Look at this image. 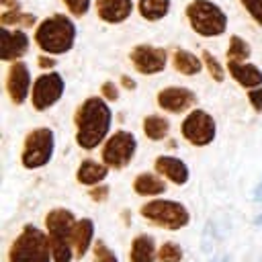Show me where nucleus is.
I'll list each match as a JSON object with an SVG mask.
<instances>
[{"label": "nucleus", "mask_w": 262, "mask_h": 262, "mask_svg": "<svg viewBox=\"0 0 262 262\" xmlns=\"http://www.w3.org/2000/svg\"><path fill=\"white\" fill-rule=\"evenodd\" d=\"M111 108L108 104L98 98V96H90L86 98L78 111H76V143L82 149H94L98 147L104 137L111 131Z\"/></svg>", "instance_id": "nucleus-1"}, {"label": "nucleus", "mask_w": 262, "mask_h": 262, "mask_svg": "<svg viewBox=\"0 0 262 262\" xmlns=\"http://www.w3.org/2000/svg\"><path fill=\"white\" fill-rule=\"evenodd\" d=\"M76 217L68 209H51L45 215V229L53 262H70L74 256V227Z\"/></svg>", "instance_id": "nucleus-2"}, {"label": "nucleus", "mask_w": 262, "mask_h": 262, "mask_svg": "<svg viewBox=\"0 0 262 262\" xmlns=\"http://www.w3.org/2000/svg\"><path fill=\"white\" fill-rule=\"evenodd\" d=\"M74 39H76V27L63 14H53L45 18L35 31L37 45L49 55H59L70 51L74 45Z\"/></svg>", "instance_id": "nucleus-3"}, {"label": "nucleus", "mask_w": 262, "mask_h": 262, "mask_svg": "<svg viewBox=\"0 0 262 262\" xmlns=\"http://www.w3.org/2000/svg\"><path fill=\"white\" fill-rule=\"evenodd\" d=\"M8 260L10 262H51L53 256H51L47 233H43L35 225H25L10 246Z\"/></svg>", "instance_id": "nucleus-4"}, {"label": "nucleus", "mask_w": 262, "mask_h": 262, "mask_svg": "<svg viewBox=\"0 0 262 262\" xmlns=\"http://www.w3.org/2000/svg\"><path fill=\"white\" fill-rule=\"evenodd\" d=\"M186 16H188L190 27L203 37H217L225 33V27H227L225 12L209 0L190 2L186 6Z\"/></svg>", "instance_id": "nucleus-5"}, {"label": "nucleus", "mask_w": 262, "mask_h": 262, "mask_svg": "<svg viewBox=\"0 0 262 262\" xmlns=\"http://www.w3.org/2000/svg\"><path fill=\"white\" fill-rule=\"evenodd\" d=\"M141 215L149 223L164 227V229H172V231L184 227L190 221L186 207L180 205L178 201H168V199H154V201L145 203L141 207Z\"/></svg>", "instance_id": "nucleus-6"}, {"label": "nucleus", "mask_w": 262, "mask_h": 262, "mask_svg": "<svg viewBox=\"0 0 262 262\" xmlns=\"http://www.w3.org/2000/svg\"><path fill=\"white\" fill-rule=\"evenodd\" d=\"M53 147H55V137H53V131L49 127L33 129L25 137V145H23V154H20V164L27 170L41 168V166L49 164V160L53 158Z\"/></svg>", "instance_id": "nucleus-7"}, {"label": "nucleus", "mask_w": 262, "mask_h": 262, "mask_svg": "<svg viewBox=\"0 0 262 262\" xmlns=\"http://www.w3.org/2000/svg\"><path fill=\"white\" fill-rule=\"evenodd\" d=\"M137 149V139L131 131H115L104 147H102V162L108 168H125Z\"/></svg>", "instance_id": "nucleus-8"}, {"label": "nucleus", "mask_w": 262, "mask_h": 262, "mask_svg": "<svg viewBox=\"0 0 262 262\" xmlns=\"http://www.w3.org/2000/svg\"><path fill=\"white\" fill-rule=\"evenodd\" d=\"M180 133L188 143L196 147L209 145L215 139V121L207 111L196 108L190 115H186V119L180 125Z\"/></svg>", "instance_id": "nucleus-9"}, {"label": "nucleus", "mask_w": 262, "mask_h": 262, "mask_svg": "<svg viewBox=\"0 0 262 262\" xmlns=\"http://www.w3.org/2000/svg\"><path fill=\"white\" fill-rule=\"evenodd\" d=\"M63 78L57 74V72H49V74H43L39 76L35 82H33V92H31V102L37 111H45L49 106H53L61 94H63Z\"/></svg>", "instance_id": "nucleus-10"}, {"label": "nucleus", "mask_w": 262, "mask_h": 262, "mask_svg": "<svg viewBox=\"0 0 262 262\" xmlns=\"http://www.w3.org/2000/svg\"><path fill=\"white\" fill-rule=\"evenodd\" d=\"M131 63L137 72L141 74H158L166 68V49L162 47H154V45H137L133 51H131Z\"/></svg>", "instance_id": "nucleus-11"}, {"label": "nucleus", "mask_w": 262, "mask_h": 262, "mask_svg": "<svg viewBox=\"0 0 262 262\" xmlns=\"http://www.w3.org/2000/svg\"><path fill=\"white\" fill-rule=\"evenodd\" d=\"M29 90H31V76H29V70L23 61H14L10 68H8V74H6V92L10 94L12 102L20 104L27 100L29 96Z\"/></svg>", "instance_id": "nucleus-12"}, {"label": "nucleus", "mask_w": 262, "mask_h": 262, "mask_svg": "<svg viewBox=\"0 0 262 262\" xmlns=\"http://www.w3.org/2000/svg\"><path fill=\"white\" fill-rule=\"evenodd\" d=\"M194 100H196L194 92L182 86H170L158 92V104L168 113H184L194 104Z\"/></svg>", "instance_id": "nucleus-13"}, {"label": "nucleus", "mask_w": 262, "mask_h": 262, "mask_svg": "<svg viewBox=\"0 0 262 262\" xmlns=\"http://www.w3.org/2000/svg\"><path fill=\"white\" fill-rule=\"evenodd\" d=\"M29 49V37L23 31H8L6 27L0 29V59L2 61H16V57L25 55Z\"/></svg>", "instance_id": "nucleus-14"}, {"label": "nucleus", "mask_w": 262, "mask_h": 262, "mask_svg": "<svg viewBox=\"0 0 262 262\" xmlns=\"http://www.w3.org/2000/svg\"><path fill=\"white\" fill-rule=\"evenodd\" d=\"M156 172L162 174L164 178H168L170 182L174 184H186L188 180V168L186 164L180 160V158H174V156H160L156 158Z\"/></svg>", "instance_id": "nucleus-15"}, {"label": "nucleus", "mask_w": 262, "mask_h": 262, "mask_svg": "<svg viewBox=\"0 0 262 262\" xmlns=\"http://www.w3.org/2000/svg\"><path fill=\"white\" fill-rule=\"evenodd\" d=\"M227 70L231 74V78L244 86V88H258L262 86V72L254 66V63H244V61H233L227 59Z\"/></svg>", "instance_id": "nucleus-16"}, {"label": "nucleus", "mask_w": 262, "mask_h": 262, "mask_svg": "<svg viewBox=\"0 0 262 262\" xmlns=\"http://www.w3.org/2000/svg\"><path fill=\"white\" fill-rule=\"evenodd\" d=\"M133 10L131 0H98L96 12L104 23H123Z\"/></svg>", "instance_id": "nucleus-17"}, {"label": "nucleus", "mask_w": 262, "mask_h": 262, "mask_svg": "<svg viewBox=\"0 0 262 262\" xmlns=\"http://www.w3.org/2000/svg\"><path fill=\"white\" fill-rule=\"evenodd\" d=\"M108 166L106 164H98L96 160H84L76 172V178L80 184H100L106 178Z\"/></svg>", "instance_id": "nucleus-18"}, {"label": "nucleus", "mask_w": 262, "mask_h": 262, "mask_svg": "<svg viewBox=\"0 0 262 262\" xmlns=\"http://www.w3.org/2000/svg\"><path fill=\"white\" fill-rule=\"evenodd\" d=\"M131 262H156V244L151 235H137L131 242V252H129Z\"/></svg>", "instance_id": "nucleus-19"}, {"label": "nucleus", "mask_w": 262, "mask_h": 262, "mask_svg": "<svg viewBox=\"0 0 262 262\" xmlns=\"http://www.w3.org/2000/svg\"><path fill=\"white\" fill-rule=\"evenodd\" d=\"M92 235H94V223L92 219H80L74 227V254L78 258H82L90 244H92Z\"/></svg>", "instance_id": "nucleus-20"}, {"label": "nucleus", "mask_w": 262, "mask_h": 262, "mask_svg": "<svg viewBox=\"0 0 262 262\" xmlns=\"http://www.w3.org/2000/svg\"><path fill=\"white\" fill-rule=\"evenodd\" d=\"M133 190L141 196H154V194H162L166 190V182L162 178H158L156 174L143 172L133 180Z\"/></svg>", "instance_id": "nucleus-21"}, {"label": "nucleus", "mask_w": 262, "mask_h": 262, "mask_svg": "<svg viewBox=\"0 0 262 262\" xmlns=\"http://www.w3.org/2000/svg\"><path fill=\"white\" fill-rule=\"evenodd\" d=\"M172 61H174L176 72H180V74H184V76H194V74H199L201 68H203L201 59H199L196 55H192L190 51H186V49H176L174 55H172Z\"/></svg>", "instance_id": "nucleus-22"}, {"label": "nucleus", "mask_w": 262, "mask_h": 262, "mask_svg": "<svg viewBox=\"0 0 262 262\" xmlns=\"http://www.w3.org/2000/svg\"><path fill=\"white\" fill-rule=\"evenodd\" d=\"M168 131H170L168 119H164L160 115H149V117L143 119V133H145V137H149L154 141H160V139H164L168 135Z\"/></svg>", "instance_id": "nucleus-23"}, {"label": "nucleus", "mask_w": 262, "mask_h": 262, "mask_svg": "<svg viewBox=\"0 0 262 262\" xmlns=\"http://www.w3.org/2000/svg\"><path fill=\"white\" fill-rule=\"evenodd\" d=\"M170 0H139V12L147 20H160L168 14Z\"/></svg>", "instance_id": "nucleus-24"}, {"label": "nucleus", "mask_w": 262, "mask_h": 262, "mask_svg": "<svg viewBox=\"0 0 262 262\" xmlns=\"http://www.w3.org/2000/svg\"><path fill=\"white\" fill-rule=\"evenodd\" d=\"M248 55H250V47H248V43L242 41L239 37H231V41H229V49H227V59L244 61Z\"/></svg>", "instance_id": "nucleus-25"}, {"label": "nucleus", "mask_w": 262, "mask_h": 262, "mask_svg": "<svg viewBox=\"0 0 262 262\" xmlns=\"http://www.w3.org/2000/svg\"><path fill=\"white\" fill-rule=\"evenodd\" d=\"M158 258H160V262H180L182 260V250L174 242H164L158 250Z\"/></svg>", "instance_id": "nucleus-26"}, {"label": "nucleus", "mask_w": 262, "mask_h": 262, "mask_svg": "<svg viewBox=\"0 0 262 262\" xmlns=\"http://www.w3.org/2000/svg\"><path fill=\"white\" fill-rule=\"evenodd\" d=\"M2 25H23V27H31L35 25V16L33 14H25V12H4L2 14Z\"/></svg>", "instance_id": "nucleus-27"}, {"label": "nucleus", "mask_w": 262, "mask_h": 262, "mask_svg": "<svg viewBox=\"0 0 262 262\" xmlns=\"http://www.w3.org/2000/svg\"><path fill=\"white\" fill-rule=\"evenodd\" d=\"M203 63L207 66V70H209V74H211V78H213L215 82H223V68L219 66V61H217L209 51L203 53Z\"/></svg>", "instance_id": "nucleus-28"}, {"label": "nucleus", "mask_w": 262, "mask_h": 262, "mask_svg": "<svg viewBox=\"0 0 262 262\" xmlns=\"http://www.w3.org/2000/svg\"><path fill=\"white\" fill-rule=\"evenodd\" d=\"M94 262H119V258L106 248L104 242L94 244Z\"/></svg>", "instance_id": "nucleus-29"}, {"label": "nucleus", "mask_w": 262, "mask_h": 262, "mask_svg": "<svg viewBox=\"0 0 262 262\" xmlns=\"http://www.w3.org/2000/svg\"><path fill=\"white\" fill-rule=\"evenodd\" d=\"M63 4H66V6L70 8V12L76 14V16L86 14L88 8H90V0H63Z\"/></svg>", "instance_id": "nucleus-30"}, {"label": "nucleus", "mask_w": 262, "mask_h": 262, "mask_svg": "<svg viewBox=\"0 0 262 262\" xmlns=\"http://www.w3.org/2000/svg\"><path fill=\"white\" fill-rule=\"evenodd\" d=\"M242 4L246 6V10L252 14V18L262 25V0H242Z\"/></svg>", "instance_id": "nucleus-31"}, {"label": "nucleus", "mask_w": 262, "mask_h": 262, "mask_svg": "<svg viewBox=\"0 0 262 262\" xmlns=\"http://www.w3.org/2000/svg\"><path fill=\"white\" fill-rule=\"evenodd\" d=\"M100 94H102V98H106V100H117V98H119V90H117V86H115L113 82H104L102 88H100Z\"/></svg>", "instance_id": "nucleus-32"}, {"label": "nucleus", "mask_w": 262, "mask_h": 262, "mask_svg": "<svg viewBox=\"0 0 262 262\" xmlns=\"http://www.w3.org/2000/svg\"><path fill=\"white\" fill-rule=\"evenodd\" d=\"M248 98H250V104H252L256 111H262V86L252 88V90L248 92Z\"/></svg>", "instance_id": "nucleus-33"}, {"label": "nucleus", "mask_w": 262, "mask_h": 262, "mask_svg": "<svg viewBox=\"0 0 262 262\" xmlns=\"http://www.w3.org/2000/svg\"><path fill=\"white\" fill-rule=\"evenodd\" d=\"M106 194H108V186H104V184H100V186H96V188H92V190H90L92 201H104V199H106Z\"/></svg>", "instance_id": "nucleus-34"}, {"label": "nucleus", "mask_w": 262, "mask_h": 262, "mask_svg": "<svg viewBox=\"0 0 262 262\" xmlns=\"http://www.w3.org/2000/svg\"><path fill=\"white\" fill-rule=\"evenodd\" d=\"M55 66V61H53V57H39V68H53Z\"/></svg>", "instance_id": "nucleus-35"}, {"label": "nucleus", "mask_w": 262, "mask_h": 262, "mask_svg": "<svg viewBox=\"0 0 262 262\" xmlns=\"http://www.w3.org/2000/svg\"><path fill=\"white\" fill-rule=\"evenodd\" d=\"M254 201H262V180H260L258 186L254 188Z\"/></svg>", "instance_id": "nucleus-36"}, {"label": "nucleus", "mask_w": 262, "mask_h": 262, "mask_svg": "<svg viewBox=\"0 0 262 262\" xmlns=\"http://www.w3.org/2000/svg\"><path fill=\"white\" fill-rule=\"evenodd\" d=\"M121 80H123V86H125V88H131V90L135 88V82H133V80H131L129 76H123Z\"/></svg>", "instance_id": "nucleus-37"}, {"label": "nucleus", "mask_w": 262, "mask_h": 262, "mask_svg": "<svg viewBox=\"0 0 262 262\" xmlns=\"http://www.w3.org/2000/svg\"><path fill=\"white\" fill-rule=\"evenodd\" d=\"M4 6H10V8H18V2L16 0H0Z\"/></svg>", "instance_id": "nucleus-38"}, {"label": "nucleus", "mask_w": 262, "mask_h": 262, "mask_svg": "<svg viewBox=\"0 0 262 262\" xmlns=\"http://www.w3.org/2000/svg\"><path fill=\"white\" fill-rule=\"evenodd\" d=\"M215 262H229V256H227V254H223V256L215 258Z\"/></svg>", "instance_id": "nucleus-39"}, {"label": "nucleus", "mask_w": 262, "mask_h": 262, "mask_svg": "<svg viewBox=\"0 0 262 262\" xmlns=\"http://www.w3.org/2000/svg\"><path fill=\"white\" fill-rule=\"evenodd\" d=\"M256 225H262V215H260V217H256Z\"/></svg>", "instance_id": "nucleus-40"}]
</instances>
